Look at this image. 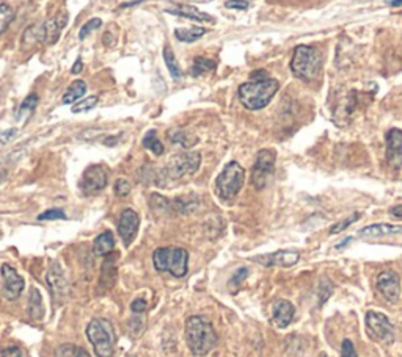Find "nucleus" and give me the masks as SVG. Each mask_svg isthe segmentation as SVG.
Instances as JSON below:
<instances>
[{
    "mask_svg": "<svg viewBox=\"0 0 402 357\" xmlns=\"http://www.w3.org/2000/svg\"><path fill=\"white\" fill-rule=\"evenodd\" d=\"M278 81L266 71H256L252 79L239 86V99L247 110H261L271 104L278 91Z\"/></svg>",
    "mask_w": 402,
    "mask_h": 357,
    "instance_id": "1",
    "label": "nucleus"
},
{
    "mask_svg": "<svg viewBox=\"0 0 402 357\" xmlns=\"http://www.w3.org/2000/svg\"><path fill=\"white\" fill-rule=\"evenodd\" d=\"M55 357H90V354L84 348L74 347V345H62L57 349Z\"/></svg>",
    "mask_w": 402,
    "mask_h": 357,
    "instance_id": "29",
    "label": "nucleus"
},
{
    "mask_svg": "<svg viewBox=\"0 0 402 357\" xmlns=\"http://www.w3.org/2000/svg\"><path fill=\"white\" fill-rule=\"evenodd\" d=\"M115 249V238H113V233L107 231V232H102L101 235H98L95 238V242H93V253L96 255H107L112 253Z\"/></svg>",
    "mask_w": 402,
    "mask_h": 357,
    "instance_id": "21",
    "label": "nucleus"
},
{
    "mask_svg": "<svg viewBox=\"0 0 402 357\" xmlns=\"http://www.w3.org/2000/svg\"><path fill=\"white\" fill-rule=\"evenodd\" d=\"M390 7H402V0H390Z\"/></svg>",
    "mask_w": 402,
    "mask_h": 357,
    "instance_id": "45",
    "label": "nucleus"
},
{
    "mask_svg": "<svg viewBox=\"0 0 402 357\" xmlns=\"http://www.w3.org/2000/svg\"><path fill=\"white\" fill-rule=\"evenodd\" d=\"M65 218H66V215L62 209H49L42 215H38L39 221H55V220H65Z\"/></svg>",
    "mask_w": 402,
    "mask_h": 357,
    "instance_id": "33",
    "label": "nucleus"
},
{
    "mask_svg": "<svg viewBox=\"0 0 402 357\" xmlns=\"http://www.w3.org/2000/svg\"><path fill=\"white\" fill-rule=\"evenodd\" d=\"M402 232V226H393V224H387V222H381V224H371L363 227L358 232V237L361 238H377V237H387V235H393V233H401Z\"/></svg>",
    "mask_w": 402,
    "mask_h": 357,
    "instance_id": "20",
    "label": "nucleus"
},
{
    "mask_svg": "<svg viewBox=\"0 0 402 357\" xmlns=\"http://www.w3.org/2000/svg\"><path fill=\"white\" fill-rule=\"evenodd\" d=\"M294 312H295V309L289 301L286 300L277 301L275 306H273V313H272L273 325L282 327V329L283 327H288L291 323H293Z\"/></svg>",
    "mask_w": 402,
    "mask_h": 357,
    "instance_id": "18",
    "label": "nucleus"
},
{
    "mask_svg": "<svg viewBox=\"0 0 402 357\" xmlns=\"http://www.w3.org/2000/svg\"><path fill=\"white\" fill-rule=\"evenodd\" d=\"M16 133H17L16 128H8V131H5V132L0 133V146L10 143L11 139L16 137Z\"/></svg>",
    "mask_w": 402,
    "mask_h": 357,
    "instance_id": "40",
    "label": "nucleus"
},
{
    "mask_svg": "<svg viewBox=\"0 0 402 357\" xmlns=\"http://www.w3.org/2000/svg\"><path fill=\"white\" fill-rule=\"evenodd\" d=\"M358 218H360V215H358V213H354L352 216H349L347 220H342V221H340V222H336L335 226H331V227H330V233H331V235H334V233H340V232H342L345 229H347L349 226L354 224V222L357 221Z\"/></svg>",
    "mask_w": 402,
    "mask_h": 357,
    "instance_id": "35",
    "label": "nucleus"
},
{
    "mask_svg": "<svg viewBox=\"0 0 402 357\" xmlns=\"http://www.w3.org/2000/svg\"><path fill=\"white\" fill-rule=\"evenodd\" d=\"M215 68H217V63L214 60H209V58L205 57H198L194 60V64H192L190 74L194 75V77H200V75L214 73Z\"/></svg>",
    "mask_w": 402,
    "mask_h": 357,
    "instance_id": "24",
    "label": "nucleus"
},
{
    "mask_svg": "<svg viewBox=\"0 0 402 357\" xmlns=\"http://www.w3.org/2000/svg\"><path fill=\"white\" fill-rule=\"evenodd\" d=\"M2 278L5 298L7 300H16L21 295V291L24 290V279L10 265H2Z\"/></svg>",
    "mask_w": 402,
    "mask_h": 357,
    "instance_id": "16",
    "label": "nucleus"
},
{
    "mask_svg": "<svg viewBox=\"0 0 402 357\" xmlns=\"http://www.w3.org/2000/svg\"><path fill=\"white\" fill-rule=\"evenodd\" d=\"M377 290L390 302H398L401 295V278L393 270H385L377 276L376 280Z\"/></svg>",
    "mask_w": 402,
    "mask_h": 357,
    "instance_id": "12",
    "label": "nucleus"
},
{
    "mask_svg": "<svg viewBox=\"0 0 402 357\" xmlns=\"http://www.w3.org/2000/svg\"><path fill=\"white\" fill-rule=\"evenodd\" d=\"M165 11L168 15L181 16L195 22H214L212 16H209L208 13H203V11H200L195 7H190V5H176L174 8H168Z\"/></svg>",
    "mask_w": 402,
    "mask_h": 357,
    "instance_id": "19",
    "label": "nucleus"
},
{
    "mask_svg": "<svg viewBox=\"0 0 402 357\" xmlns=\"http://www.w3.org/2000/svg\"><path fill=\"white\" fill-rule=\"evenodd\" d=\"M185 340L194 356H206L219 342L214 326L203 317H189L185 321Z\"/></svg>",
    "mask_w": 402,
    "mask_h": 357,
    "instance_id": "2",
    "label": "nucleus"
},
{
    "mask_svg": "<svg viewBox=\"0 0 402 357\" xmlns=\"http://www.w3.org/2000/svg\"><path fill=\"white\" fill-rule=\"evenodd\" d=\"M277 154L273 149H261L256 155V162L252 169V184L256 190H263L269 182V177L275 169Z\"/></svg>",
    "mask_w": 402,
    "mask_h": 357,
    "instance_id": "8",
    "label": "nucleus"
},
{
    "mask_svg": "<svg viewBox=\"0 0 402 357\" xmlns=\"http://www.w3.org/2000/svg\"><path fill=\"white\" fill-rule=\"evenodd\" d=\"M38 102H39L38 95H35V93H32V95H28L26 97V101L21 104L19 110H17L16 119L17 121H22V119H26L27 116H30L33 113V111H35V108L38 107Z\"/></svg>",
    "mask_w": 402,
    "mask_h": 357,
    "instance_id": "26",
    "label": "nucleus"
},
{
    "mask_svg": "<svg viewBox=\"0 0 402 357\" xmlns=\"http://www.w3.org/2000/svg\"><path fill=\"white\" fill-rule=\"evenodd\" d=\"M390 213H392L393 216H396V218H402V204H401V206L393 207L392 210H390Z\"/></svg>",
    "mask_w": 402,
    "mask_h": 357,
    "instance_id": "43",
    "label": "nucleus"
},
{
    "mask_svg": "<svg viewBox=\"0 0 402 357\" xmlns=\"http://www.w3.org/2000/svg\"><path fill=\"white\" fill-rule=\"evenodd\" d=\"M68 19L69 16L66 11H62V13H58L57 16L44 21L43 24L28 27L24 32V43L28 44L42 43L48 46L55 44L57 41L60 39V35L63 32V28L68 24Z\"/></svg>",
    "mask_w": 402,
    "mask_h": 357,
    "instance_id": "3",
    "label": "nucleus"
},
{
    "mask_svg": "<svg viewBox=\"0 0 402 357\" xmlns=\"http://www.w3.org/2000/svg\"><path fill=\"white\" fill-rule=\"evenodd\" d=\"M107 173L101 165H91L84 171L80 179V190L85 195H96L107 186Z\"/></svg>",
    "mask_w": 402,
    "mask_h": 357,
    "instance_id": "11",
    "label": "nucleus"
},
{
    "mask_svg": "<svg viewBox=\"0 0 402 357\" xmlns=\"http://www.w3.org/2000/svg\"><path fill=\"white\" fill-rule=\"evenodd\" d=\"M15 19V10L8 3H0V35L10 27L11 21Z\"/></svg>",
    "mask_w": 402,
    "mask_h": 357,
    "instance_id": "30",
    "label": "nucleus"
},
{
    "mask_svg": "<svg viewBox=\"0 0 402 357\" xmlns=\"http://www.w3.org/2000/svg\"><path fill=\"white\" fill-rule=\"evenodd\" d=\"M170 138H172L173 143H178L181 146H184V148H190V146H192V143L188 142V137H185V133L181 132V131L173 132Z\"/></svg>",
    "mask_w": 402,
    "mask_h": 357,
    "instance_id": "37",
    "label": "nucleus"
},
{
    "mask_svg": "<svg viewBox=\"0 0 402 357\" xmlns=\"http://www.w3.org/2000/svg\"><path fill=\"white\" fill-rule=\"evenodd\" d=\"M226 8H232V10H247L248 8V2L246 0H226L225 2Z\"/></svg>",
    "mask_w": 402,
    "mask_h": 357,
    "instance_id": "39",
    "label": "nucleus"
},
{
    "mask_svg": "<svg viewBox=\"0 0 402 357\" xmlns=\"http://www.w3.org/2000/svg\"><path fill=\"white\" fill-rule=\"evenodd\" d=\"M143 146L148 151L153 152L154 155H162L164 154V144L161 143V139L157 138L156 131H149L143 138Z\"/></svg>",
    "mask_w": 402,
    "mask_h": 357,
    "instance_id": "27",
    "label": "nucleus"
},
{
    "mask_svg": "<svg viewBox=\"0 0 402 357\" xmlns=\"http://www.w3.org/2000/svg\"><path fill=\"white\" fill-rule=\"evenodd\" d=\"M164 60H165L168 71H170V74H172V77L173 79H181V75H183V71H181L176 58H174L173 50L168 48V46H165V49H164Z\"/></svg>",
    "mask_w": 402,
    "mask_h": 357,
    "instance_id": "28",
    "label": "nucleus"
},
{
    "mask_svg": "<svg viewBox=\"0 0 402 357\" xmlns=\"http://www.w3.org/2000/svg\"><path fill=\"white\" fill-rule=\"evenodd\" d=\"M153 263L157 271L184 278L189 270V253L184 248H159L154 251Z\"/></svg>",
    "mask_w": 402,
    "mask_h": 357,
    "instance_id": "4",
    "label": "nucleus"
},
{
    "mask_svg": "<svg viewBox=\"0 0 402 357\" xmlns=\"http://www.w3.org/2000/svg\"><path fill=\"white\" fill-rule=\"evenodd\" d=\"M143 0H136V2H127V3H123L121 5L120 8H129V7H134V5H137V3H142Z\"/></svg>",
    "mask_w": 402,
    "mask_h": 357,
    "instance_id": "44",
    "label": "nucleus"
},
{
    "mask_svg": "<svg viewBox=\"0 0 402 357\" xmlns=\"http://www.w3.org/2000/svg\"><path fill=\"white\" fill-rule=\"evenodd\" d=\"M201 165L200 152H184L174 155L165 168V174L170 179H181L184 175L194 174Z\"/></svg>",
    "mask_w": 402,
    "mask_h": 357,
    "instance_id": "10",
    "label": "nucleus"
},
{
    "mask_svg": "<svg viewBox=\"0 0 402 357\" xmlns=\"http://www.w3.org/2000/svg\"><path fill=\"white\" fill-rule=\"evenodd\" d=\"M320 66H322V60H320L319 50L310 46H297L293 61H291V69L297 79L313 81L318 79Z\"/></svg>",
    "mask_w": 402,
    "mask_h": 357,
    "instance_id": "5",
    "label": "nucleus"
},
{
    "mask_svg": "<svg viewBox=\"0 0 402 357\" xmlns=\"http://www.w3.org/2000/svg\"><path fill=\"white\" fill-rule=\"evenodd\" d=\"M5 177H7V173H5V171L0 173V184L3 182V179H5Z\"/></svg>",
    "mask_w": 402,
    "mask_h": 357,
    "instance_id": "46",
    "label": "nucleus"
},
{
    "mask_svg": "<svg viewBox=\"0 0 402 357\" xmlns=\"http://www.w3.org/2000/svg\"><path fill=\"white\" fill-rule=\"evenodd\" d=\"M86 93V84L84 80H75L71 85L68 86V90L65 91V95L62 97V102L65 105L75 104V101H79Z\"/></svg>",
    "mask_w": 402,
    "mask_h": 357,
    "instance_id": "23",
    "label": "nucleus"
},
{
    "mask_svg": "<svg viewBox=\"0 0 402 357\" xmlns=\"http://www.w3.org/2000/svg\"><path fill=\"white\" fill-rule=\"evenodd\" d=\"M98 102H99L98 96H89L86 99H82V101L74 104L73 113H85V111L95 108Z\"/></svg>",
    "mask_w": 402,
    "mask_h": 357,
    "instance_id": "31",
    "label": "nucleus"
},
{
    "mask_svg": "<svg viewBox=\"0 0 402 357\" xmlns=\"http://www.w3.org/2000/svg\"><path fill=\"white\" fill-rule=\"evenodd\" d=\"M341 357H357V351H355L354 343L351 340H345V342H342Z\"/></svg>",
    "mask_w": 402,
    "mask_h": 357,
    "instance_id": "38",
    "label": "nucleus"
},
{
    "mask_svg": "<svg viewBox=\"0 0 402 357\" xmlns=\"http://www.w3.org/2000/svg\"><path fill=\"white\" fill-rule=\"evenodd\" d=\"M138 227H140V216L136 210H132V209L123 210L118 220V233L121 240H123L125 247H129L134 240H136Z\"/></svg>",
    "mask_w": 402,
    "mask_h": 357,
    "instance_id": "13",
    "label": "nucleus"
},
{
    "mask_svg": "<svg viewBox=\"0 0 402 357\" xmlns=\"http://www.w3.org/2000/svg\"><path fill=\"white\" fill-rule=\"evenodd\" d=\"M129 357H136V356H129Z\"/></svg>",
    "mask_w": 402,
    "mask_h": 357,
    "instance_id": "47",
    "label": "nucleus"
},
{
    "mask_svg": "<svg viewBox=\"0 0 402 357\" xmlns=\"http://www.w3.org/2000/svg\"><path fill=\"white\" fill-rule=\"evenodd\" d=\"M102 26V21L99 19V17H93V19H90L86 24H84V27L80 28V32H79V39H85L86 37H89L90 33H93L95 30H98L99 27Z\"/></svg>",
    "mask_w": 402,
    "mask_h": 357,
    "instance_id": "32",
    "label": "nucleus"
},
{
    "mask_svg": "<svg viewBox=\"0 0 402 357\" xmlns=\"http://www.w3.org/2000/svg\"><path fill=\"white\" fill-rule=\"evenodd\" d=\"M113 190H115V195L116 196H120V197H125L127 196L131 193V184L127 182L126 179H118L115 182V186H113Z\"/></svg>",
    "mask_w": 402,
    "mask_h": 357,
    "instance_id": "36",
    "label": "nucleus"
},
{
    "mask_svg": "<svg viewBox=\"0 0 402 357\" xmlns=\"http://www.w3.org/2000/svg\"><path fill=\"white\" fill-rule=\"evenodd\" d=\"M206 28L203 27H189V28H176L174 30V37L176 39L183 41V43H194V41L200 39L203 35H206Z\"/></svg>",
    "mask_w": 402,
    "mask_h": 357,
    "instance_id": "25",
    "label": "nucleus"
},
{
    "mask_svg": "<svg viewBox=\"0 0 402 357\" xmlns=\"http://www.w3.org/2000/svg\"><path fill=\"white\" fill-rule=\"evenodd\" d=\"M28 313H30L32 320H42L44 315V306H43V298L38 289L30 290V296H28Z\"/></svg>",
    "mask_w": 402,
    "mask_h": 357,
    "instance_id": "22",
    "label": "nucleus"
},
{
    "mask_svg": "<svg viewBox=\"0 0 402 357\" xmlns=\"http://www.w3.org/2000/svg\"><path fill=\"white\" fill-rule=\"evenodd\" d=\"M300 259V254L297 251H277V253L267 254V255H258L255 262L261 263L264 267H294Z\"/></svg>",
    "mask_w": 402,
    "mask_h": 357,
    "instance_id": "14",
    "label": "nucleus"
},
{
    "mask_svg": "<svg viewBox=\"0 0 402 357\" xmlns=\"http://www.w3.org/2000/svg\"><path fill=\"white\" fill-rule=\"evenodd\" d=\"M387 162L392 168L402 166V131L392 128L387 132Z\"/></svg>",
    "mask_w": 402,
    "mask_h": 357,
    "instance_id": "15",
    "label": "nucleus"
},
{
    "mask_svg": "<svg viewBox=\"0 0 402 357\" xmlns=\"http://www.w3.org/2000/svg\"><path fill=\"white\" fill-rule=\"evenodd\" d=\"M82 69H84V63H82V58H77V60H75V63L73 64V68H71V73L73 74H80L82 73Z\"/></svg>",
    "mask_w": 402,
    "mask_h": 357,
    "instance_id": "42",
    "label": "nucleus"
},
{
    "mask_svg": "<svg viewBox=\"0 0 402 357\" xmlns=\"http://www.w3.org/2000/svg\"><path fill=\"white\" fill-rule=\"evenodd\" d=\"M86 337H89L98 357H113L115 334L113 326L109 320H91L86 327Z\"/></svg>",
    "mask_w": 402,
    "mask_h": 357,
    "instance_id": "6",
    "label": "nucleus"
},
{
    "mask_svg": "<svg viewBox=\"0 0 402 357\" xmlns=\"http://www.w3.org/2000/svg\"><path fill=\"white\" fill-rule=\"evenodd\" d=\"M366 327L374 340L383 345H392L394 342V326L387 315L369 310L366 313Z\"/></svg>",
    "mask_w": 402,
    "mask_h": 357,
    "instance_id": "9",
    "label": "nucleus"
},
{
    "mask_svg": "<svg viewBox=\"0 0 402 357\" xmlns=\"http://www.w3.org/2000/svg\"><path fill=\"white\" fill-rule=\"evenodd\" d=\"M248 276V270L247 268H239V270L232 274V278L230 280V289L232 291H236L239 287H241V284L246 280V278Z\"/></svg>",
    "mask_w": 402,
    "mask_h": 357,
    "instance_id": "34",
    "label": "nucleus"
},
{
    "mask_svg": "<svg viewBox=\"0 0 402 357\" xmlns=\"http://www.w3.org/2000/svg\"><path fill=\"white\" fill-rule=\"evenodd\" d=\"M48 284L52 291V295L55 298H63L68 293V282L65 274H63L60 265L57 262L52 263L48 271Z\"/></svg>",
    "mask_w": 402,
    "mask_h": 357,
    "instance_id": "17",
    "label": "nucleus"
},
{
    "mask_svg": "<svg viewBox=\"0 0 402 357\" xmlns=\"http://www.w3.org/2000/svg\"><path fill=\"white\" fill-rule=\"evenodd\" d=\"M147 307H148V304L145 300H136L131 304V309L134 313H143L145 310H147Z\"/></svg>",
    "mask_w": 402,
    "mask_h": 357,
    "instance_id": "41",
    "label": "nucleus"
},
{
    "mask_svg": "<svg viewBox=\"0 0 402 357\" xmlns=\"http://www.w3.org/2000/svg\"><path fill=\"white\" fill-rule=\"evenodd\" d=\"M244 180H246V169H244L237 162H230L228 165L223 168L215 182V190H217L219 197L223 201H230L235 199L239 191L242 190Z\"/></svg>",
    "mask_w": 402,
    "mask_h": 357,
    "instance_id": "7",
    "label": "nucleus"
}]
</instances>
